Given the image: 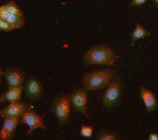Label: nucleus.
Masks as SVG:
<instances>
[{"mask_svg": "<svg viewBox=\"0 0 158 140\" xmlns=\"http://www.w3.org/2000/svg\"><path fill=\"white\" fill-rule=\"evenodd\" d=\"M31 105L30 103L21 100L10 103L8 106L0 110V116L2 119L13 117L20 119Z\"/></svg>", "mask_w": 158, "mask_h": 140, "instance_id": "nucleus-9", "label": "nucleus"}, {"mask_svg": "<svg viewBox=\"0 0 158 140\" xmlns=\"http://www.w3.org/2000/svg\"><path fill=\"white\" fill-rule=\"evenodd\" d=\"M154 2H153V3H154V5H156V7L158 8V1H153Z\"/></svg>", "mask_w": 158, "mask_h": 140, "instance_id": "nucleus-21", "label": "nucleus"}, {"mask_svg": "<svg viewBox=\"0 0 158 140\" xmlns=\"http://www.w3.org/2000/svg\"><path fill=\"white\" fill-rule=\"evenodd\" d=\"M23 92L24 85L8 88V90L0 95V102L11 103L20 101Z\"/></svg>", "mask_w": 158, "mask_h": 140, "instance_id": "nucleus-12", "label": "nucleus"}, {"mask_svg": "<svg viewBox=\"0 0 158 140\" xmlns=\"http://www.w3.org/2000/svg\"><path fill=\"white\" fill-rule=\"evenodd\" d=\"M15 30L11 24L5 20H0V30L9 33Z\"/></svg>", "mask_w": 158, "mask_h": 140, "instance_id": "nucleus-18", "label": "nucleus"}, {"mask_svg": "<svg viewBox=\"0 0 158 140\" xmlns=\"http://www.w3.org/2000/svg\"><path fill=\"white\" fill-rule=\"evenodd\" d=\"M72 106L69 94L60 92L55 95L51 103V111L61 127H65L71 123Z\"/></svg>", "mask_w": 158, "mask_h": 140, "instance_id": "nucleus-3", "label": "nucleus"}, {"mask_svg": "<svg viewBox=\"0 0 158 140\" xmlns=\"http://www.w3.org/2000/svg\"><path fill=\"white\" fill-rule=\"evenodd\" d=\"M45 115H39L32 107V105L20 118V123L28 127L27 135L31 136L38 129L46 130L48 128L44 121Z\"/></svg>", "mask_w": 158, "mask_h": 140, "instance_id": "nucleus-6", "label": "nucleus"}, {"mask_svg": "<svg viewBox=\"0 0 158 140\" xmlns=\"http://www.w3.org/2000/svg\"><path fill=\"white\" fill-rule=\"evenodd\" d=\"M3 119L0 130V140H13L15 135L17 126L20 122V119L13 117H8Z\"/></svg>", "mask_w": 158, "mask_h": 140, "instance_id": "nucleus-11", "label": "nucleus"}, {"mask_svg": "<svg viewBox=\"0 0 158 140\" xmlns=\"http://www.w3.org/2000/svg\"><path fill=\"white\" fill-rule=\"evenodd\" d=\"M88 93L82 87L77 86L69 94V97L73 110L87 119H90L88 108Z\"/></svg>", "mask_w": 158, "mask_h": 140, "instance_id": "nucleus-5", "label": "nucleus"}, {"mask_svg": "<svg viewBox=\"0 0 158 140\" xmlns=\"http://www.w3.org/2000/svg\"><path fill=\"white\" fill-rule=\"evenodd\" d=\"M4 20H5L11 24L15 30L21 29L24 27L26 23L24 17L10 14L8 12L6 19Z\"/></svg>", "mask_w": 158, "mask_h": 140, "instance_id": "nucleus-15", "label": "nucleus"}, {"mask_svg": "<svg viewBox=\"0 0 158 140\" xmlns=\"http://www.w3.org/2000/svg\"><path fill=\"white\" fill-rule=\"evenodd\" d=\"M117 72V69L114 68H100L89 71L82 78V87L88 92L103 90L109 85Z\"/></svg>", "mask_w": 158, "mask_h": 140, "instance_id": "nucleus-2", "label": "nucleus"}, {"mask_svg": "<svg viewBox=\"0 0 158 140\" xmlns=\"http://www.w3.org/2000/svg\"><path fill=\"white\" fill-rule=\"evenodd\" d=\"M119 56L109 45L98 44L90 47L83 53L82 62L87 66L102 65L112 66Z\"/></svg>", "mask_w": 158, "mask_h": 140, "instance_id": "nucleus-1", "label": "nucleus"}, {"mask_svg": "<svg viewBox=\"0 0 158 140\" xmlns=\"http://www.w3.org/2000/svg\"><path fill=\"white\" fill-rule=\"evenodd\" d=\"M24 92L26 97L30 101H37L43 95V85L37 78L30 77L26 80L24 85Z\"/></svg>", "mask_w": 158, "mask_h": 140, "instance_id": "nucleus-7", "label": "nucleus"}, {"mask_svg": "<svg viewBox=\"0 0 158 140\" xmlns=\"http://www.w3.org/2000/svg\"><path fill=\"white\" fill-rule=\"evenodd\" d=\"M146 0H132L129 4L130 6H138L145 4L147 2Z\"/></svg>", "mask_w": 158, "mask_h": 140, "instance_id": "nucleus-19", "label": "nucleus"}, {"mask_svg": "<svg viewBox=\"0 0 158 140\" xmlns=\"http://www.w3.org/2000/svg\"><path fill=\"white\" fill-rule=\"evenodd\" d=\"M94 128L91 125L82 124L80 126L79 134L81 136L90 138L93 136Z\"/></svg>", "mask_w": 158, "mask_h": 140, "instance_id": "nucleus-17", "label": "nucleus"}, {"mask_svg": "<svg viewBox=\"0 0 158 140\" xmlns=\"http://www.w3.org/2000/svg\"><path fill=\"white\" fill-rule=\"evenodd\" d=\"M151 35V33L146 30L140 22L137 23L131 35L132 40L131 45H134L135 42L139 39H143Z\"/></svg>", "mask_w": 158, "mask_h": 140, "instance_id": "nucleus-13", "label": "nucleus"}, {"mask_svg": "<svg viewBox=\"0 0 158 140\" xmlns=\"http://www.w3.org/2000/svg\"><path fill=\"white\" fill-rule=\"evenodd\" d=\"M123 89L122 79L116 75L101 97V102L103 107L108 110L116 107L122 99Z\"/></svg>", "mask_w": 158, "mask_h": 140, "instance_id": "nucleus-4", "label": "nucleus"}, {"mask_svg": "<svg viewBox=\"0 0 158 140\" xmlns=\"http://www.w3.org/2000/svg\"><path fill=\"white\" fill-rule=\"evenodd\" d=\"M121 135L114 131L102 128L99 130L96 136L97 140H120Z\"/></svg>", "mask_w": 158, "mask_h": 140, "instance_id": "nucleus-14", "label": "nucleus"}, {"mask_svg": "<svg viewBox=\"0 0 158 140\" xmlns=\"http://www.w3.org/2000/svg\"><path fill=\"white\" fill-rule=\"evenodd\" d=\"M1 75L5 79L8 88L24 85L26 80L24 73L19 68L14 67L1 70Z\"/></svg>", "mask_w": 158, "mask_h": 140, "instance_id": "nucleus-8", "label": "nucleus"}, {"mask_svg": "<svg viewBox=\"0 0 158 140\" xmlns=\"http://www.w3.org/2000/svg\"><path fill=\"white\" fill-rule=\"evenodd\" d=\"M8 12L10 14L24 17L23 11L15 1H10L4 4Z\"/></svg>", "mask_w": 158, "mask_h": 140, "instance_id": "nucleus-16", "label": "nucleus"}, {"mask_svg": "<svg viewBox=\"0 0 158 140\" xmlns=\"http://www.w3.org/2000/svg\"><path fill=\"white\" fill-rule=\"evenodd\" d=\"M148 140H158V134L156 132H151L149 134Z\"/></svg>", "mask_w": 158, "mask_h": 140, "instance_id": "nucleus-20", "label": "nucleus"}, {"mask_svg": "<svg viewBox=\"0 0 158 140\" xmlns=\"http://www.w3.org/2000/svg\"><path fill=\"white\" fill-rule=\"evenodd\" d=\"M139 95L148 113H152L157 111L158 100L152 90L144 85H141L139 90Z\"/></svg>", "mask_w": 158, "mask_h": 140, "instance_id": "nucleus-10", "label": "nucleus"}]
</instances>
